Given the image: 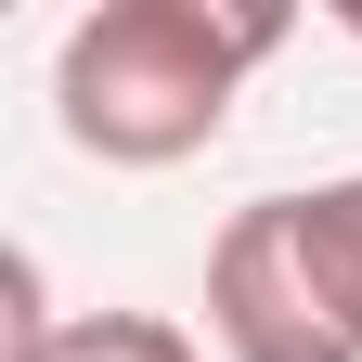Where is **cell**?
Segmentation results:
<instances>
[{
	"label": "cell",
	"mask_w": 362,
	"mask_h": 362,
	"mask_svg": "<svg viewBox=\"0 0 362 362\" xmlns=\"http://www.w3.org/2000/svg\"><path fill=\"white\" fill-rule=\"evenodd\" d=\"M272 52H285L272 0H104L52 52L65 143L104 156V168H181L233 129V90Z\"/></svg>",
	"instance_id": "obj_1"
},
{
	"label": "cell",
	"mask_w": 362,
	"mask_h": 362,
	"mask_svg": "<svg viewBox=\"0 0 362 362\" xmlns=\"http://www.w3.org/2000/svg\"><path fill=\"white\" fill-rule=\"evenodd\" d=\"M39 362H207V349L181 337L168 310H90V324H65Z\"/></svg>",
	"instance_id": "obj_4"
},
{
	"label": "cell",
	"mask_w": 362,
	"mask_h": 362,
	"mask_svg": "<svg viewBox=\"0 0 362 362\" xmlns=\"http://www.w3.org/2000/svg\"><path fill=\"white\" fill-rule=\"evenodd\" d=\"M285 207H298V259H310V285H324L337 337L362 349V168L349 181H310V194H285Z\"/></svg>",
	"instance_id": "obj_3"
},
{
	"label": "cell",
	"mask_w": 362,
	"mask_h": 362,
	"mask_svg": "<svg viewBox=\"0 0 362 362\" xmlns=\"http://www.w3.org/2000/svg\"><path fill=\"white\" fill-rule=\"evenodd\" d=\"M349 26H362V0H349Z\"/></svg>",
	"instance_id": "obj_5"
},
{
	"label": "cell",
	"mask_w": 362,
	"mask_h": 362,
	"mask_svg": "<svg viewBox=\"0 0 362 362\" xmlns=\"http://www.w3.org/2000/svg\"><path fill=\"white\" fill-rule=\"evenodd\" d=\"M207 337L233 362H362L337 337L324 285H310V259H298V207L285 194L220 220V246H207Z\"/></svg>",
	"instance_id": "obj_2"
}]
</instances>
